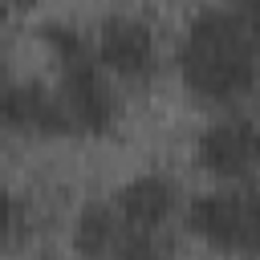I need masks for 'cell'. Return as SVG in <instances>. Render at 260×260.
I'll list each match as a JSON object with an SVG mask.
<instances>
[{"mask_svg": "<svg viewBox=\"0 0 260 260\" xmlns=\"http://www.w3.org/2000/svg\"><path fill=\"white\" fill-rule=\"evenodd\" d=\"M252 32H256V41H260V16H252Z\"/></svg>", "mask_w": 260, "mask_h": 260, "instance_id": "7c38bea8", "label": "cell"}, {"mask_svg": "<svg viewBox=\"0 0 260 260\" xmlns=\"http://www.w3.org/2000/svg\"><path fill=\"white\" fill-rule=\"evenodd\" d=\"M98 61L114 77H122L130 85H142L158 69L154 32L134 16H106L98 24Z\"/></svg>", "mask_w": 260, "mask_h": 260, "instance_id": "3957f363", "label": "cell"}, {"mask_svg": "<svg viewBox=\"0 0 260 260\" xmlns=\"http://www.w3.org/2000/svg\"><path fill=\"white\" fill-rule=\"evenodd\" d=\"M114 207L130 232H158L175 207V183L162 175H138L114 195Z\"/></svg>", "mask_w": 260, "mask_h": 260, "instance_id": "52a82bcc", "label": "cell"}, {"mask_svg": "<svg viewBox=\"0 0 260 260\" xmlns=\"http://www.w3.org/2000/svg\"><path fill=\"white\" fill-rule=\"evenodd\" d=\"M179 77L211 106L248 98L260 77V41L252 20L236 8H199L179 45Z\"/></svg>", "mask_w": 260, "mask_h": 260, "instance_id": "6da1fadb", "label": "cell"}, {"mask_svg": "<svg viewBox=\"0 0 260 260\" xmlns=\"http://www.w3.org/2000/svg\"><path fill=\"white\" fill-rule=\"evenodd\" d=\"M195 162L207 175H219V179L252 175L260 167V122L228 118V122L207 126L195 142Z\"/></svg>", "mask_w": 260, "mask_h": 260, "instance_id": "277c9868", "label": "cell"}, {"mask_svg": "<svg viewBox=\"0 0 260 260\" xmlns=\"http://www.w3.org/2000/svg\"><path fill=\"white\" fill-rule=\"evenodd\" d=\"M41 41L53 49V57L57 61H69V57H77V53H85V45H81V32L77 28H69V24H41Z\"/></svg>", "mask_w": 260, "mask_h": 260, "instance_id": "9c48e42d", "label": "cell"}, {"mask_svg": "<svg viewBox=\"0 0 260 260\" xmlns=\"http://www.w3.org/2000/svg\"><path fill=\"white\" fill-rule=\"evenodd\" d=\"M228 8H236V12H244L248 20H252V16H260V0H228Z\"/></svg>", "mask_w": 260, "mask_h": 260, "instance_id": "8fae6325", "label": "cell"}, {"mask_svg": "<svg viewBox=\"0 0 260 260\" xmlns=\"http://www.w3.org/2000/svg\"><path fill=\"white\" fill-rule=\"evenodd\" d=\"M187 228L223 252H248V195L211 191L199 195L187 211Z\"/></svg>", "mask_w": 260, "mask_h": 260, "instance_id": "8992f818", "label": "cell"}, {"mask_svg": "<svg viewBox=\"0 0 260 260\" xmlns=\"http://www.w3.org/2000/svg\"><path fill=\"white\" fill-rule=\"evenodd\" d=\"M126 236V223L118 215V207L110 203H85L73 228V248L81 256H118V244Z\"/></svg>", "mask_w": 260, "mask_h": 260, "instance_id": "ba28073f", "label": "cell"}, {"mask_svg": "<svg viewBox=\"0 0 260 260\" xmlns=\"http://www.w3.org/2000/svg\"><path fill=\"white\" fill-rule=\"evenodd\" d=\"M102 69L106 65H98V57L89 53L61 61V98L81 134H110L118 122V98L106 85Z\"/></svg>", "mask_w": 260, "mask_h": 260, "instance_id": "7a4b0ae2", "label": "cell"}, {"mask_svg": "<svg viewBox=\"0 0 260 260\" xmlns=\"http://www.w3.org/2000/svg\"><path fill=\"white\" fill-rule=\"evenodd\" d=\"M248 252H260V191L248 195Z\"/></svg>", "mask_w": 260, "mask_h": 260, "instance_id": "30bf717a", "label": "cell"}, {"mask_svg": "<svg viewBox=\"0 0 260 260\" xmlns=\"http://www.w3.org/2000/svg\"><path fill=\"white\" fill-rule=\"evenodd\" d=\"M4 126L16 134H41V138H61L77 130L65 98L49 93L41 81H12L4 89Z\"/></svg>", "mask_w": 260, "mask_h": 260, "instance_id": "5b68a950", "label": "cell"}]
</instances>
